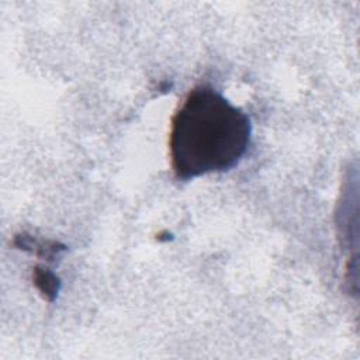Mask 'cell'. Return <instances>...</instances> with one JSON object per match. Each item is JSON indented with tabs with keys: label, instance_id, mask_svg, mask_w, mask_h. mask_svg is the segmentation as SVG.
I'll use <instances>...</instances> for the list:
<instances>
[{
	"label": "cell",
	"instance_id": "obj_2",
	"mask_svg": "<svg viewBox=\"0 0 360 360\" xmlns=\"http://www.w3.org/2000/svg\"><path fill=\"white\" fill-rule=\"evenodd\" d=\"M14 245L20 249L34 252L38 256H45L48 260H53L55 256H58L59 252H63L66 248L63 245H59L58 242L51 240H37L34 236L21 233L14 238Z\"/></svg>",
	"mask_w": 360,
	"mask_h": 360
},
{
	"label": "cell",
	"instance_id": "obj_3",
	"mask_svg": "<svg viewBox=\"0 0 360 360\" xmlns=\"http://www.w3.org/2000/svg\"><path fill=\"white\" fill-rule=\"evenodd\" d=\"M35 287L39 290V292L44 295L45 300L53 301L60 290V280L56 277L55 273H52L49 269L37 266L34 269L32 276Z\"/></svg>",
	"mask_w": 360,
	"mask_h": 360
},
{
	"label": "cell",
	"instance_id": "obj_1",
	"mask_svg": "<svg viewBox=\"0 0 360 360\" xmlns=\"http://www.w3.org/2000/svg\"><path fill=\"white\" fill-rule=\"evenodd\" d=\"M250 136L246 112L210 86L194 87L172 118L169 150L174 177L187 181L231 170L245 156Z\"/></svg>",
	"mask_w": 360,
	"mask_h": 360
}]
</instances>
